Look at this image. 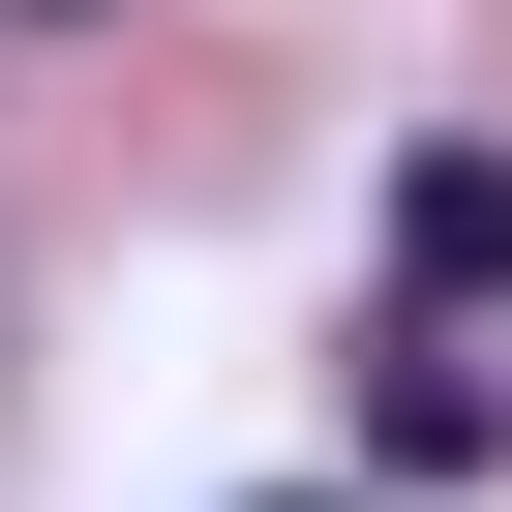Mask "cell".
<instances>
[{
  "label": "cell",
  "mask_w": 512,
  "mask_h": 512,
  "mask_svg": "<svg viewBox=\"0 0 512 512\" xmlns=\"http://www.w3.org/2000/svg\"><path fill=\"white\" fill-rule=\"evenodd\" d=\"M392 241H422V272L482 302V272H512V181H482V151H422V181H392Z\"/></svg>",
  "instance_id": "1"
}]
</instances>
